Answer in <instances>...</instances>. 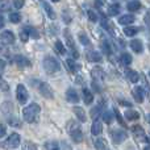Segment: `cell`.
I'll use <instances>...</instances> for the list:
<instances>
[{
  "label": "cell",
  "mask_w": 150,
  "mask_h": 150,
  "mask_svg": "<svg viewBox=\"0 0 150 150\" xmlns=\"http://www.w3.org/2000/svg\"><path fill=\"white\" fill-rule=\"evenodd\" d=\"M40 112H41V108H40L38 104L36 103H32L29 105H26L25 108L23 109V116H24V120L29 124H33L38 120V116H40Z\"/></svg>",
  "instance_id": "1"
},
{
  "label": "cell",
  "mask_w": 150,
  "mask_h": 150,
  "mask_svg": "<svg viewBox=\"0 0 150 150\" xmlns=\"http://www.w3.org/2000/svg\"><path fill=\"white\" fill-rule=\"evenodd\" d=\"M32 86L37 87V90L40 91V93H41L44 98H46V99H53V96H54L52 87H50V86L47 84L46 82H40L38 79H33V80H32Z\"/></svg>",
  "instance_id": "2"
},
{
  "label": "cell",
  "mask_w": 150,
  "mask_h": 150,
  "mask_svg": "<svg viewBox=\"0 0 150 150\" xmlns=\"http://www.w3.org/2000/svg\"><path fill=\"white\" fill-rule=\"evenodd\" d=\"M44 69L47 74H55L61 70V65L54 57L47 55V57H45V59H44Z\"/></svg>",
  "instance_id": "3"
},
{
  "label": "cell",
  "mask_w": 150,
  "mask_h": 150,
  "mask_svg": "<svg viewBox=\"0 0 150 150\" xmlns=\"http://www.w3.org/2000/svg\"><path fill=\"white\" fill-rule=\"evenodd\" d=\"M20 142H21L20 134H17V133H12L5 141L0 142V148L1 149H16V148L20 146Z\"/></svg>",
  "instance_id": "4"
},
{
  "label": "cell",
  "mask_w": 150,
  "mask_h": 150,
  "mask_svg": "<svg viewBox=\"0 0 150 150\" xmlns=\"http://www.w3.org/2000/svg\"><path fill=\"white\" fill-rule=\"evenodd\" d=\"M45 149L46 150H73L70 144L66 141H49L45 144Z\"/></svg>",
  "instance_id": "5"
},
{
  "label": "cell",
  "mask_w": 150,
  "mask_h": 150,
  "mask_svg": "<svg viewBox=\"0 0 150 150\" xmlns=\"http://www.w3.org/2000/svg\"><path fill=\"white\" fill-rule=\"evenodd\" d=\"M16 98H17V101L20 104H25L29 99V93L26 91L25 86L24 84H18L17 88H16Z\"/></svg>",
  "instance_id": "6"
},
{
  "label": "cell",
  "mask_w": 150,
  "mask_h": 150,
  "mask_svg": "<svg viewBox=\"0 0 150 150\" xmlns=\"http://www.w3.org/2000/svg\"><path fill=\"white\" fill-rule=\"evenodd\" d=\"M73 127H69V130H70V136H71V138H73V141L74 142H82L83 141V133H82V130L79 129V127L78 125H75L73 121L70 122Z\"/></svg>",
  "instance_id": "7"
},
{
  "label": "cell",
  "mask_w": 150,
  "mask_h": 150,
  "mask_svg": "<svg viewBox=\"0 0 150 150\" xmlns=\"http://www.w3.org/2000/svg\"><path fill=\"white\" fill-rule=\"evenodd\" d=\"M111 137H112V141H113L115 144H121L122 141L127 140L128 134L124 132V130L113 129V130H111Z\"/></svg>",
  "instance_id": "8"
},
{
  "label": "cell",
  "mask_w": 150,
  "mask_h": 150,
  "mask_svg": "<svg viewBox=\"0 0 150 150\" xmlns=\"http://www.w3.org/2000/svg\"><path fill=\"white\" fill-rule=\"evenodd\" d=\"M0 41H1L5 46L15 44V34L9 30H4L1 34H0Z\"/></svg>",
  "instance_id": "9"
},
{
  "label": "cell",
  "mask_w": 150,
  "mask_h": 150,
  "mask_svg": "<svg viewBox=\"0 0 150 150\" xmlns=\"http://www.w3.org/2000/svg\"><path fill=\"white\" fill-rule=\"evenodd\" d=\"M65 37H66V41H67V46L70 47L71 52H73V57H74V58H78V57H79V53L76 52V46H75V42H74L73 37H71L70 32H69L67 29L65 30Z\"/></svg>",
  "instance_id": "10"
},
{
  "label": "cell",
  "mask_w": 150,
  "mask_h": 150,
  "mask_svg": "<svg viewBox=\"0 0 150 150\" xmlns=\"http://www.w3.org/2000/svg\"><path fill=\"white\" fill-rule=\"evenodd\" d=\"M13 62L16 63V65L18 66V67H29L30 66V61L26 57H24V55H20V54H17V55H15L13 57Z\"/></svg>",
  "instance_id": "11"
},
{
  "label": "cell",
  "mask_w": 150,
  "mask_h": 150,
  "mask_svg": "<svg viewBox=\"0 0 150 150\" xmlns=\"http://www.w3.org/2000/svg\"><path fill=\"white\" fill-rule=\"evenodd\" d=\"M66 99L70 103H78L79 101V95H78V92L74 88H69L67 92H66Z\"/></svg>",
  "instance_id": "12"
},
{
  "label": "cell",
  "mask_w": 150,
  "mask_h": 150,
  "mask_svg": "<svg viewBox=\"0 0 150 150\" xmlns=\"http://www.w3.org/2000/svg\"><path fill=\"white\" fill-rule=\"evenodd\" d=\"M91 75H92V78L96 80V82H101V80H104V76H105L104 71L101 70L100 67L92 69V71H91Z\"/></svg>",
  "instance_id": "13"
},
{
  "label": "cell",
  "mask_w": 150,
  "mask_h": 150,
  "mask_svg": "<svg viewBox=\"0 0 150 150\" xmlns=\"http://www.w3.org/2000/svg\"><path fill=\"white\" fill-rule=\"evenodd\" d=\"M132 95H133V98H134L136 101H138V103H142L145 92L142 91V88H141V87H136V88H133Z\"/></svg>",
  "instance_id": "14"
},
{
  "label": "cell",
  "mask_w": 150,
  "mask_h": 150,
  "mask_svg": "<svg viewBox=\"0 0 150 150\" xmlns=\"http://www.w3.org/2000/svg\"><path fill=\"white\" fill-rule=\"evenodd\" d=\"M101 132H103V124L99 120H95L92 124V128H91V133L93 136H99Z\"/></svg>",
  "instance_id": "15"
},
{
  "label": "cell",
  "mask_w": 150,
  "mask_h": 150,
  "mask_svg": "<svg viewBox=\"0 0 150 150\" xmlns=\"http://www.w3.org/2000/svg\"><path fill=\"white\" fill-rule=\"evenodd\" d=\"M129 46L132 47V50L134 53H141L142 52V42L140 41V40H132L130 41V44H129Z\"/></svg>",
  "instance_id": "16"
},
{
  "label": "cell",
  "mask_w": 150,
  "mask_h": 150,
  "mask_svg": "<svg viewBox=\"0 0 150 150\" xmlns=\"http://www.w3.org/2000/svg\"><path fill=\"white\" fill-rule=\"evenodd\" d=\"M134 20H136V17L132 15H122L121 17L119 18V23L121 24V25H129V24L134 23Z\"/></svg>",
  "instance_id": "17"
},
{
  "label": "cell",
  "mask_w": 150,
  "mask_h": 150,
  "mask_svg": "<svg viewBox=\"0 0 150 150\" xmlns=\"http://www.w3.org/2000/svg\"><path fill=\"white\" fill-rule=\"evenodd\" d=\"M87 59L91 61V62H100L101 55L95 50H90V52H87Z\"/></svg>",
  "instance_id": "18"
},
{
  "label": "cell",
  "mask_w": 150,
  "mask_h": 150,
  "mask_svg": "<svg viewBox=\"0 0 150 150\" xmlns=\"http://www.w3.org/2000/svg\"><path fill=\"white\" fill-rule=\"evenodd\" d=\"M73 111H74V113L76 115V117H78V120H79V121L84 122L86 120H87V116H86V112H84V109H83V108H80V107H75Z\"/></svg>",
  "instance_id": "19"
},
{
  "label": "cell",
  "mask_w": 150,
  "mask_h": 150,
  "mask_svg": "<svg viewBox=\"0 0 150 150\" xmlns=\"http://www.w3.org/2000/svg\"><path fill=\"white\" fill-rule=\"evenodd\" d=\"M127 78H128V80H130L132 83H137L138 80H140V75H138V73L134 70H128Z\"/></svg>",
  "instance_id": "20"
},
{
  "label": "cell",
  "mask_w": 150,
  "mask_h": 150,
  "mask_svg": "<svg viewBox=\"0 0 150 150\" xmlns=\"http://www.w3.org/2000/svg\"><path fill=\"white\" fill-rule=\"evenodd\" d=\"M83 99H84L86 104H91L93 101V95L88 88H84V90H83Z\"/></svg>",
  "instance_id": "21"
},
{
  "label": "cell",
  "mask_w": 150,
  "mask_h": 150,
  "mask_svg": "<svg viewBox=\"0 0 150 150\" xmlns=\"http://www.w3.org/2000/svg\"><path fill=\"white\" fill-rule=\"evenodd\" d=\"M104 105H105L104 103H100L99 105H96L95 108H92V109H91V116H92L93 119H96L99 115H101V113H103V107Z\"/></svg>",
  "instance_id": "22"
},
{
  "label": "cell",
  "mask_w": 150,
  "mask_h": 150,
  "mask_svg": "<svg viewBox=\"0 0 150 150\" xmlns=\"http://www.w3.org/2000/svg\"><path fill=\"white\" fill-rule=\"evenodd\" d=\"M95 148L96 150H109L108 145H107V141L103 140V138H99V140L95 141Z\"/></svg>",
  "instance_id": "23"
},
{
  "label": "cell",
  "mask_w": 150,
  "mask_h": 150,
  "mask_svg": "<svg viewBox=\"0 0 150 150\" xmlns=\"http://www.w3.org/2000/svg\"><path fill=\"white\" fill-rule=\"evenodd\" d=\"M120 9H121V7H120V4H111L108 7V15L109 16H116L120 13Z\"/></svg>",
  "instance_id": "24"
},
{
  "label": "cell",
  "mask_w": 150,
  "mask_h": 150,
  "mask_svg": "<svg viewBox=\"0 0 150 150\" xmlns=\"http://www.w3.org/2000/svg\"><path fill=\"white\" fill-rule=\"evenodd\" d=\"M101 117H103V121L107 122V124H111L112 120H113V112H109V111H105L101 113Z\"/></svg>",
  "instance_id": "25"
},
{
  "label": "cell",
  "mask_w": 150,
  "mask_h": 150,
  "mask_svg": "<svg viewBox=\"0 0 150 150\" xmlns=\"http://www.w3.org/2000/svg\"><path fill=\"white\" fill-rule=\"evenodd\" d=\"M127 8L130 11V12H137V11H140V8H141V3H138V1H130V3H128Z\"/></svg>",
  "instance_id": "26"
},
{
  "label": "cell",
  "mask_w": 150,
  "mask_h": 150,
  "mask_svg": "<svg viewBox=\"0 0 150 150\" xmlns=\"http://www.w3.org/2000/svg\"><path fill=\"white\" fill-rule=\"evenodd\" d=\"M29 29H28V26H24L23 29L20 30V38H21V41H24V42H26L29 40Z\"/></svg>",
  "instance_id": "27"
},
{
  "label": "cell",
  "mask_w": 150,
  "mask_h": 150,
  "mask_svg": "<svg viewBox=\"0 0 150 150\" xmlns=\"http://www.w3.org/2000/svg\"><path fill=\"white\" fill-rule=\"evenodd\" d=\"M42 5H44V9H45V12L47 13V16H49V17L52 18V20H53V18H55V12L53 11V8L50 7V5L47 4V3H44Z\"/></svg>",
  "instance_id": "28"
},
{
  "label": "cell",
  "mask_w": 150,
  "mask_h": 150,
  "mask_svg": "<svg viewBox=\"0 0 150 150\" xmlns=\"http://www.w3.org/2000/svg\"><path fill=\"white\" fill-rule=\"evenodd\" d=\"M132 130H133V133H134V134L137 136L138 138H141V140H145V132H144V129L141 127H134Z\"/></svg>",
  "instance_id": "29"
},
{
  "label": "cell",
  "mask_w": 150,
  "mask_h": 150,
  "mask_svg": "<svg viewBox=\"0 0 150 150\" xmlns=\"http://www.w3.org/2000/svg\"><path fill=\"white\" fill-rule=\"evenodd\" d=\"M120 59H121L122 65H130L132 63V55L128 54V53H124V54H121Z\"/></svg>",
  "instance_id": "30"
},
{
  "label": "cell",
  "mask_w": 150,
  "mask_h": 150,
  "mask_svg": "<svg viewBox=\"0 0 150 150\" xmlns=\"http://www.w3.org/2000/svg\"><path fill=\"white\" fill-rule=\"evenodd\" d=\"M55 52H57L58 54H61V55H65L66 54V49H65V46H63V44L61 41L55 42Z\"/></svg>",
  "instance_id": "31"
},
{
  "label": "cell",
  "mask_w": 150,
  "mask_h": 150,
  "mask_svg": "<svg viewBox=\"0 0 150 150\" xmlns=\"http://www.w3.org/2000/svg\"><path fill=\"white\" fill-rule=\"evenodd\" d=\"M125 117H127L128 120H137L138 117H140V115L136 111H127L125 112Z\"/></svg>",
  "instance_id": "32"
},
{
  "label": "cell",
  "mask_w": 150,
  "mask_h": 150,
  "mask_svg": "<svg viewBox=\"0 0 150 150\" xmlns=\"http://www.w3.org/2000/svg\"><path fill=\"white\" fill-rule=\"evenodd\" d=\"M9 21L11 23H13V24H18L21 21V15L20 13H11L9 15Z\"/></svg>",
  "instance_id": "33"
},
{
  "label": "cell",
  "mask_w": 150,
  "mask_h": 150,
  "mask_svg": "<svg viewBox=\"0 0 150 150\" xmlns=\"http://www.w3.org/2000/svg\"><path fill=\"white\" fill-rule=\"evenodd\" d=\"M138 29L137 28H133V26H128V28H124V33L127 34L128 37H132L134 34H137Z\"/></svg>",
  "instance_id": "34"
},
{
  "label": "cell",
  "mask_w": 150,
  "mask_h": 150,
  "mask_svg": "<svg viewBox=\"0 0 150 150\" xmlns=\"http://www.w3.org/2000/svg\"><path fill=\"white\" fill-rule=\"evenodd\" d=\"M23 150H38V149H37V146L34 145L33 142L25 141V142H24V146H23Z\"/></svg>",
  "instance_id": "35"
},
{
  "label": "cell",
  "mask_w": 150,
  "mask_h": 150,
  "mask_svg": "<svg viewBox=\"0 0 150 150\" xmlns=\"http://www.w3.org/2000/svg\"><path fill=\"white\" fill-rule=\"evenodd\" d=\"M0 91H3V92H8L9 91V84L3 78H0Z\"/></svg>",
  "instance_id": "36"
},
{
  "label": "cell",
  "mask_w": 150,
  "mask_h": 150,
  "mask_svg": "<svg viewBox=\"0 0 150 150\" xmlns=\"http://www.w3.org/2000/svg\"><path fill=\"white\" fill-rule=\"evenodd\" d=\"M66 62H67V66L70 67V70H71V71H76L80 67L79 65H76V63L74 62V59H71V58H70V59H66Z\"/></svg>",
  "instance_id": "37"
},
{
  "label": "cell",
  "mask_w": 150,
  "mask_h": 150,
  "mask_svg": "<svg viewBox=\"0 0 150 150\" xmlns=\"http://www.w3.org/2000/svg\"><path fill=\"white\" fill-rule=\"evenodd\" d=\"M11 8V4L8 0H0V11H8Z\"/></svg>",
  "instance_id": "38"
},
{
  "label": "cell",
  "mask_w": 150,
  "mask_h": 150,
  "mask_svg": "<svg viewBox=\"0 0 150 150\" xmlns=\"http://www.w3.org/2000/svg\"><path fill=\"white\" fill-rule=\"evenodd\" d=\"M29 29V36H32L33 38H38L40 37V33L36 30V28H33V26H28Z\"/></svg>",
  "instance_id": "39"
},
{
  "label": "cell",
  "mask_w": 150,
  "mask_h": 150,
  "mask_svg": "<svg viewBox=\"0 0 150 150\" xmlns=\"http://www.w3.org/2000/svg\"><path fill=\"white\" fill-rule=\"evenodd\" d=\"M12 4H13V7H15V8H17V9H20V8H23V7H24V4H25V1H24V0H13V1H12Z\"/></svg>",
  "instance_id": "40"
},
{
  "label": "cell",
  "mask_w": 150,
  "mask_h": 150,
  "mask_svg": "<svg viewBox=\"0 0 150 150\" xmlns=\"http://www.w3.org/2000/svg\"><path fill=\"white\" fill-rule=\"evenodd\" d=\"M88 18H90L92 23H96V21H98V15H96L93 11L90 9V11H88Z\"/></svg>",
  "instance_id": "41"
},
{
  "label": "cell",
  "mask_w": 150,
  "mask_h": 150,
  "mask_svg": "<svg viewBox=\"0 0 150 150\" xmlns=\"http://www.w3.org/2000/svg\"><path fill=\"white\" fill-rule=\"evenodd\" d=\"M79 40H80V42H82L83 45H88V44H90V40H88L87 36H86V34H83V33L79 34Z\"/></svg>",
  "instance_id": "42"
},
{
  "label": "cell",
  "mask_w": 150,
  "mask_h": 150,
  "mask_svg": "<svg viewBox=\"0 0 150 150\" xmlns=\"http://www.w3.org/2000/svg\"><path fill=\"white\" fill-rule=\"evenodd\" d=\"M115 115H116V117H117V121L120 122V125H122V127H125V122H124V120H122L121 115H120V112L117 111V109H115Z\"/></svg>",
  "instance_id": "43"
},
{
  "label": "cell",
  "mask_w": 150,
  "mask_h": 150,
  "mask_svg": "<svg viewBox=\"0 0 150 150\" xmlns=\"http://www.w3.org/2000/svg\"><path fill=\"white\" fill-rule=\"evenodd\" d=\"M101 47H103V49H104V52H105L107 54H109V53H111V46H109V45H108V42H105V41H104L103 44H101Z\"/></svg>",
  "instance_id": "44"
},
{
  "label": "cell",
  "mask_w": 150,
  "mask_h": 150,
  "mask_svg": "<svg viewBox=\"0 0 150 150\" xmlns=\"http://www.w3.org/2000/svg\"><path fill=\"white\" fill-rule=\"evenodd\" d=\"M5 133H7V128H5L4 124H0V138L4 137Z\"/></svg>",
  "instance_id": "45"
},
{
  "label": "cell",
  "mask_w": 150,
  "mask_h": 150,
  "mask_svg": "<svg viewBox=\"0 0 150 150\" xmlns=\"http://www.w3.org/2000/svg\"><path fill=\"white\" fill-rule=\"evenodd\" d=\"M4 69H5V62L3 59H0V74L4 71Z\"/></svg>",
  "instance_id": "46"
},
{
  "label": "cell",
  "mask_w": 150,
  "mask_h": 150,
  "mask_svg": "<svg viewBox=\"0 0 150 150\" xmlns=\"http://www.w3.org/2000/svg\"><path fill=\"white\" fill-rule=\"evenodd\" d=\"M1 28H4V17L0 15V29Z\"/></svg>",
  "instance_id": "47"
},
{
  "label": "cell",
  "mask_w": 150,
  "mask_h": 150,
  "mask_svg": "<svg viewBox=\"0 0 150 150\" xmlns=\"http://www.w3.org/2000/svg\"><path fill=\"white\" fill-rule=\"evenodd\" d=\"M120 103H121V105H127V107H130V105H132V104L128 103L127 100H120Z\"/></svg>",
  "instance_id": "48"
},
{
  "label": "cell",
  "mask_w": 150,
  "mask_h": 150,
  "mask_svg": "<svg viewBox=\"0 0 150 150\" xmlns=\"http://www.w3.org/2000/svg\"><path fill=\"white\" fill-rule=\"evenodd\" d=\"M5 47H7V46H5V45L3 44L1 41H0V53H3V52H4V50H5Z\"/></svg>",
  "instance_id": "49"
},
{
  "label": "cell",
  "mask_w": 150,
  "mask_h": 150,
  "mask_svg": "<svg viewBox=\"0 0 150 150\" xmlns=\"http://www.w3.org/2000/svg\"><path fill=\"white\" fill-rule=\"evenodd\" d=\"M145 21H146V23H148L149 25H150V11L148 12V15H146V17H145Z\"/></svg>",
  "instance_id": "50"
},
{
  "label": "cell",
  "mask_w": 150,
  "mask_h": 150,
  "mask_svg": "<svg viewBox=\"0 0 150 150\" xmlns=\"http://www.w3.org/2000/svg\"><path fill=\"white\" fill-rule=\"evenodd\" d=\"M144 150H150V146H145V148H144Z\"/></svg>",
  "instance_id": "51"
},
{
  "label": "cell",
  "mask_w": 150,
  "mask_h": 150,
  "mask_svg": "<svg viewBox=\"0 0 150 150\" xmlns=\"http://www.w3.org/2000/svg\"><path fill=\"white\" fill-rule=\"evenodd\" d=\"M52 1H54V3H58V1H59V0H52Z\"/></svg>",
  "instance_id": "52"
},
{
  "label": "cell",
  "mask_w": 150,
  "mask_h": 150,
  "mask_svg": "<svg viewBox=\"0 0 150 150\" xmlns=\"http://www.w3.org/2000/svg\"><path fill=\"white\" fill-rule=\"evenodd\" d=\"M148 121L150 122V115H149V116H148Z\"/></svg>",
  "instance_id": "53"
},
{
  "label": "cell",
  "mask_w": 150,
  "mask_h": 150,
  "mask_svg": "<svg viewBox=\"0 0 150 150\" xmlns=\"http://www.w3.org/2000/svg\"><path fill=\"white\" fill-rule=\"evenodd\" d=\"M149 75H150V73H149Z\"/></svg>",
  "instance_id": "54"
}]
</instances>
